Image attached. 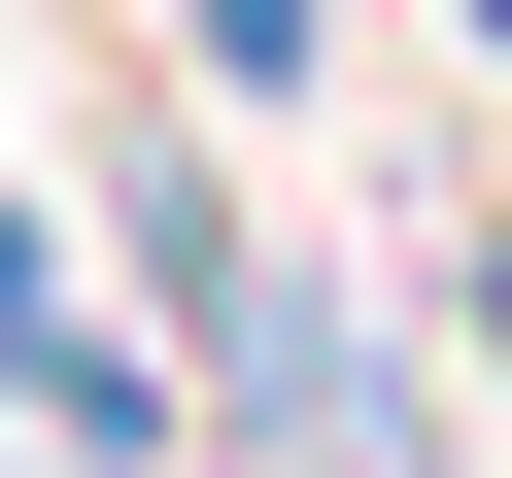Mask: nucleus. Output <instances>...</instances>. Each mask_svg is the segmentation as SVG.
<instances>
[{
    "label": "nucleus",
    "instance_id": "nucleus-1",
    "mask_svg": "<svg viewBox=\"0 0 512 478\" xmlns=\"http://www.w3.org/2000/svg\"><path fill=\"white\" fill-rule=\"evenodd\" d=\"M0 410H35V478H171V444H205V376H171V342H103L69 205H0Z\"/></svg>",
    "mask_w": 512,
    "mask_h": 478
},
{
    "label": "nucleus",
    "instance_id": "nucleus-2",
    "mask_svg": "<svg viewBox=\"0 0 512 478\" xmlns=\"http://www.w3.org/2000/svg\"><path fill=\"white\" fill-rule=\"evenodd\" d=\"M171 35H205V103H308V69H342V0H171Z\"/></svg>",
    "mask_w": 512,
    "mask_h": 478
},
{
    "label": "nucleus",
    "instance_id": "nucleus-3",
    "mask_svg": "<svg viewBox=\"0 0 512 478\" xmlns=\"http://www.w3.org/2000/svg\"><path fill=\"white\" fill-rule=\"evenodd\" d=\"M444 308H478V376H512V205H478V274H444Z\"/></svg>",
    "mask_w": 512,
    "mask_h": 478
}]
</instances>
